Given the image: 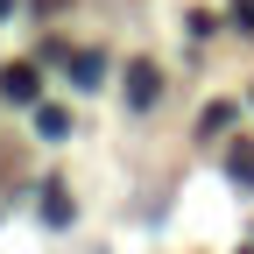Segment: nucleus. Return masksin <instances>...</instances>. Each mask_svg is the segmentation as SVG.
Returning a JSON list of instances; mask_svg holds the SVG:
<instances>
[{
	"instance_id": "obj_9",
	"label": "nucleus",
	"mask_w": 254,
	"mask_h": 254,
	"mask_svg": "<svg viewBox=\"0 0 254 254\" xmlns=\"http://www.w3.org/2000/svg\"><path fill=\"white\" fill-rule=\"evenodd\" d=\"M7 7H14V0H0V21H7Z\"/></svg>"
},
{
	"instance_id": "obj_2",
	"label": "nucleus",
	"mask_w": 254,
	"mask_h": 254,
	"mask_svg": "<svg viewBox=\"0 0 254 254\" xmlns=\"http://www.w3.org/2000/svg\"><path fill=\"white\" fill-rule=\"evenodd\" d=\"M155 99H163V78H155V64H127V106L148 113Z\"/></svg>"
},
{
	"instance_id": "obj_5",
	"label": "nucleus",
	"mask_w": 254,
	"mask_h": 254,
	"mask_svg": "<svg viewBox=\"0 0 254 254\" xmlns=\"http://www.w3.org/2000/svg\"><path fill=\"white\" fill-rule=\"evenodd\" d=\"M36 134H43V141H64V134H71V113L50 106V99H36Z\"/></svg>"
},
{
	"instance_id": "obj_4",
	"label": "nucleus",
	"mask_w": 254,
	"mask_h": 254,
	"mask_svg": "<svg viewBox=\"0 0 254 254\" xmlns=\"http://www.w3.org/2000/svg\"><path fill=\"white\" fill-rule=\"evenodd\" d=\"M99 78H106V57H99V50H78V57H71V85H78V92H92Z\"/></svg>"
},
{
	"instance_id": "obj_1",
	"label": "nucleus",
	"mask_w": 254,
	"mask_h": 254,
	"mask_svg": "<svg viewBox=\"0 0 254 254\" xmlns=\"http://www.w3.org/2000/svg\"><path fill=\"white\" fill-rule=\"evenodd\" d=\"M0 99H14V106H36V99H43V78H36V64H0Z\"/></svg>"
},
{
	"instance_id": "obj_8",
	"label": "nucleus",
	"mask_w": 254,
	"mask_h": 254,
	"mask_svg": "<svg viewBox=\"0 0 254 254\" xmlns=\"http://www.w3.org/2000/svg\"><path fill=\"white\" fill-rule=\"evenodd\" d=\"M233 21H240V28H254V0H233Z\"/></svg>"
},
{
	"instance_id": "obj_3",
	"label": "nucleus",
	"mask_w": 254,
	"mask_h": 254,
	"mask_svg": "<svg viewBox=\"0 0 254 254\" xmlns=\"http://www.w3.org/2000/svg\"><path fill=\"white\" fill-rule=\"evenodd\" d=\"M71 212L78 205H71V190H64V177H50L43 184V219H50V226H71Z\"/></svg>"
},
{
	"instance_id": "obj_7",
	"label": "nucleus",
	"mask_w": 254,
	"mask_h": 254,
	"mask_svg": "<svg viewBox=\"0 0 254 254\" xmlns=\"http://www.w3.org/2000/svg\"><path fill=\"white\" fill-rule=\"evenodd\" d=\"M198 127H205V134H219V127H233V106H226V99H212V106L198 113Z\"/></svg>"
},
{
	"instance_id": "obj_6",
	"label": "nucleus",
	"mask_w": 254,
	"mask_h": 254,
	"mask_svg": "<svg viewBox=\"0 0 254 254\" xmlns=\"http://www.w3.org/2000/svg\"><path fill=\"white\" fill-rule=\"evenodd\" d=\"M226 170H233L240 190H254V141H233V148H226Z\"/></svg>"
}]
</instances>
